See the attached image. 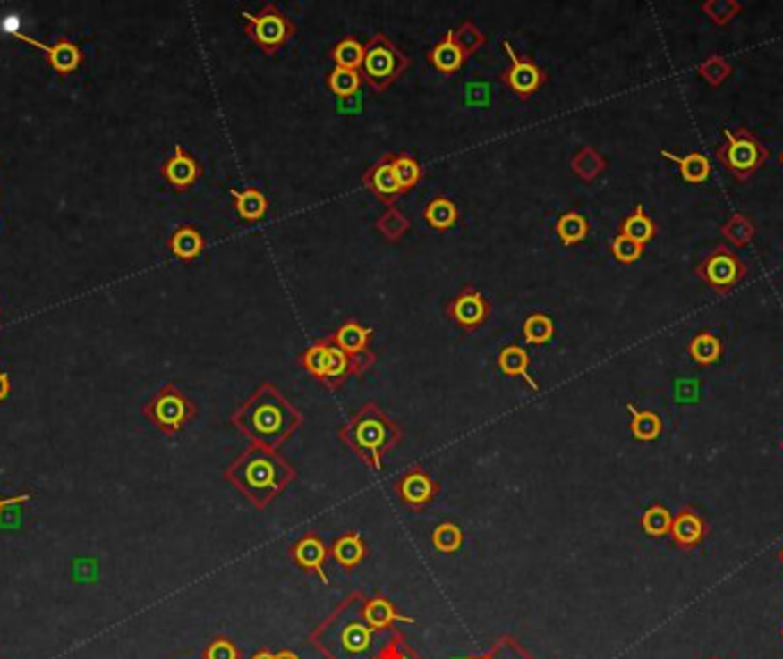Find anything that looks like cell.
Returning a JSON list of instances; mask_svg holds the SVG:
<instances>
[{
    "label": "cell",
    "instance_id": "cell-49",
    "mask_svg": "<svg viewBox=\"0 0 783 659\" xmlns=\"http://www.w3.org/2000/svg\"><path fill=\"white\" fill-rule=\"evenodd\" d=\"M276 659H301L294 650H280V653H276Z\"/></svg>",
    "mask_w": 783,
    "mask_h": 659
},
{
    "label": "cell",
    "instance_id": "cell-54",
    "mask_svg": "<svg viewBox=\"0 0 783 659\" xmlns=\"http://www.w3.org/2000/svg\"><path fill=\"white\" fill-rule=\"evenodd\" d=\"M781 561H783V550H781Z\"/></svg>",
    "mask_w": 783,
    "mask_h": 659
},
{
    "label": "cell",
    "instance_id": "cell-7",
    "mask_svg": "<svg viewBox=\"0 0 783 659\" xmlns=\"http://www.w3.org/2000/svg\"><path fill=\"white\" fill-rule=\"evenodd\" d=\"M142 415L167 437H174L198 417V405L192 403L174 383L163 384L145 405Z\"/></svg>",
    "mask_w": 783,
    "mask_h": 659
},
{
    "label": "cell",
    "instance_id": "cell-5",
    "mask_svg": "<svg viewBox=\"0 0 783 659\" xmlns=\"http://www.w3.org/2000/svg\"><path fill=\"white\" fill-rule=\"evenodd\" d=\"M715 154L724 170L731 172L737 182L752 179L770 158L768 147L745 126L721 129V142L715 147Z\"/></svg>",
    "mask_w": 783,
    "mask_h": 659
},
{
    "label": "cell",
    "instance_id": "cell-13",
    "mask_svg": "<svg viewBox=\"0 0 783 659\" xmlns=\"http://www.w3.org/2000/svg\"><path fill=\"white\" fill-rule=\"evenodd\" d=\"M392 490H395L396 497L413 511L426 509L433 499L440 494V483L430 477L421 465H413L410 469H405L395 483H392Z\"/></svg>",
    "mask_w": 783,
    "mask_h": 659
},
{
    "label": "cell",
    "instance_id": "cell-44",
    "mask_svg": "<svg viewBox=\"0 0 783 659\" xmlns=\"http://www.w3.org/2000/svg\"><path fill=\"white\" fill-rule=\"evenodd\" d=\"M609 249H612V257L618 261V264H634V261H639L643 257V249H646V245L637 243V241L628 239V236L617 234L612 241H609Z\"/></svg>",
    "mask_w": 783,
    "mask_h": 659
},
{
    "label": "cell",
    "instance_id": "cell-52",
    "mask_svg": "<svg viewBox=\"0 0 783 659\" xmlns=\"http://www.w3.org/2000/svg\"><path fill=\"white\" fill-rule=\"evenodd\" d=\"M481 659H499V657L495 653H490V655H486V657H481Z\"/></svg>",
    "mask_w": 783,
    "mask_h": 659
},
{
    "label": "cell",
    "instance_id": "cell-55",
    "mask_svg": "<svg viewBox=\"0 0 783 659\" xmlns=\"http://www.w3.org/2000/svg\"><path fill=\"white\" fill-rule=\"evenodd\" d=\"M781 449H783V440H781Z\"/></svg>",
    "mask_w": 783,
    "mask_h": 659
},
{
    "label": "cell",
    "instance_id": "cell-28",
    "mask_svg": "<svg viewBox=\"0 0 783 659\" xmlns=\"http://www.w3.org/2000/svg\"><path fill=\"white\" fill-rule=\"evenodd\" d=\"M617 234L628 236V239L646 245L655 239V234H658V224H655V220L646 213V208H643L642 204H637L634 211L618 223Z\"/></svg>",
    "mask_w": 783,
    "mask_h": 659
},
{
    "label": "cell",
    "instance_id": "cell-53",
    "mask_svg": "<svg viewBox=\"0 0 783 659\" xmlns=\"http://www.w3.org/2000/svg\"><path fill=\"white\" fill-rule=\"evenodd\" d=\"M779 161H781V165H783V151H781V156H779Z\"/></svg>",
    "mask_w": 783,
    "mask_h": 659
},
{
    "label": "cell",
    "instance_id": "cell-24",
    "mask_svg": "<svg viewBox=\"0 0 783 659\" xmlns=\"http://www.w3.org/2000/svg\"><path fill=\"white\" fill-rule=\"evenodd\" d=\"M364 556H367V545L358 531H346L332 545V559L344 570H353L355 566L362 563Z\"/></svg>",
    "mask_w": 783,
    "mask_h": 659
},
{
    "label": "cell",
    "instance_id": "cell-41",
    "mask_svg": "<svg viewBox=\"0 0 783 659\" xmlns=\"http://www.w3.org/2000/svg\"><path fill=\"white\" fill-rule=\"evenodd\" d=\"M671 525H674V515H671L669 509L660 506V503H653V506H649V509L643 511L642 529L649 536L662 538V536L669 534Z\"/></svg>",
    "mask_w": 783,
    "mask_h": 659
},
{
    "label": "cell",
    "instance_id": "cell-4",
    "mask_svg": "<svg viewBox=\"0 0 783 659\" xmlns=\"http://www.w3.org/2000/svg\"><path fill=\"white\" fill-rule=\"evenodd\" d=\"M339 440L346 444L369 469L380 472L383 458L404 440V431L387 412L374 401L355 412L348 421L339 426Z\"/></svg>",
    "mask_w": 783,
    "mask_h": 659
},
{
    "label": "cell",
    "instance_id": "cell-42",
    "mask_svg": "<svg viewBox=\"0 0 783 659\" xmlns=\"http://www.w3.org/2000/svg\"><path fill=\"white\" fill-rule=\"evenodd\" d=\"M696 73L712 88H719L733 73V64L724 55H711L696 67Z\"/></svg>",
    "mask_w": 783,
    "mask_h": 659
},
{
    "label": "cell",
    "instance_id": "cell-8",
    "mask_svg": "<svg viewBox=\"0 0 783 659\" xmlns=\"http://www.w3.org/2000/svg\"><path fill=\"white\" fill-rule=\"evenodd\" d=\"M241 19H243L245 35L266 55H276L280 48H285L291 42V37H296L298 32L296 23L291 21L289 16L277 7V3H266L257 14L241 12Z\"/></svg>",
    "mask_w": 783,
    "mask_h": 659
},
{
    "label": "cell",
    "instance_id": "cell-39",
    "mask_svg": "<svg viewBox=\"0 0 783 659\" xmlns=\"http://www.w3.org/2000/svg\"><path fill=\"white\" fill-rule=\"evenodd\" d=\"M328 346H330V342H328V337H323L319 339V342L311 343V346H307L305 351L298 355V367L305 369L311 378L317 380V383L323 378V369H326Z\"/></svg>",
    "mask_w": 783,
    "mask_h": 659
},
{
    "label": "cell",
    "instance_id": "cell-40",
    "mask_svg": "<svg viewBox=\"0 0 783 659\" xmlns=\"http://www.w3.org/2000/svg\"><path fill=\"white\" fill-rule=\"evenodd\" d=\"M430 545L440 554H456L463 547V529L456 522H442L430 534Z\"/></svg>",
    "mask_w": 783,
    "mask_h": 659
},
{
    "label": "cell",
    "instance_id": "cell-3",
    "mask_svg": "<svg viewBox=\"0 0 783 659\" xmlns=\"http://www.w3.org/2000/svg\"><path fill=\"white\" fill-rule=\"evenodd\" d=\"M296 468L276 449L250 444L225 468V481L232 483L254 509H266L276 502L291 483L296 481Z\"/></svg>",
    "mask_w": 783,
    "mask_h": 659
},
{
    "label": "cell",
    "instance_id": "cell-19",
    "mask_svg": "<svg viewBox=\"0 0 783 659\" xmlns=\"http://www.w3.org/2000/svg\"><path fill=\"white\" fill-rule=\"evenodd\" d=\"M351 376H362L358 369V364L348 358L344 351H339L337 346H328V358H326V369H323V378L319 380L321 387H326L328 392L342 390L344 383H346Z\"/></svg>",
    "mask_w": 783,
    "mask_h": 659
},
{
    "label": "cell",
    "instance_id": "cell-45",
    "mask_svg": "<svg viewBox=\"0 0 783 659\" xmlns=\"http://www.w3.org/2000/svg\"><path fill=\"white\" fill-rule=\"evenodd\" d=\"M454 35H456V39H458V42H461V46L465 48V51L470 53V55H472V53H477L479 48H481L483 44L488 42L486 32L479 30L477 23H474V21H463L461 26H458L456 30H454Z\"/></svg>",
    "mask_w": 783,
    "mask_h": 659
},
{
    "label": "cell",
    "instance_id": "cell-32",
    "mask_svg": "<svg viewBox=\"0 0 783 659\" xmlns=\"http://www.w3.org/2000/svg\"><path fill=\"white\" fill-rule=\"evenodd\" d=\"M332 63L335 67L351 69V72H360L364 63V44L360 42L355 35H346L344 39H339L330 51Z\"/></svg>",
    "mask_w": 783,
    "mask_h": 659
},
{
    "label": "cell",
    "instance_id": "cell-17",
    "mask_svg": "<svg viewBox=\"0 0 783 659\" xmlns=\"http://www.w3.org/2000/svg\"><path fill=\"white\" fill-rule=\"evenodd\" d=\"M291 559L296 561V566L302 568L305 572H310V575H317L319 579L323 581V584H330V579H328L326 575V559H328V550H326V543H323L321 536L317 534H305L298 543H294L291 545Z\"/></svg>",
    "mask_w": 783,
    "mask_h": 659
},
{
    "label": "cell",
    "instance_id": "cell-51",
    "mask_svg": "<svg viewBox=\"0 0 783 659\" xmlns=\"http://www.w3.org/2000/svg\"><path fill=\"white\" fill-rule=\"evenodd\" d=\"M3 511H5V502H3V497H0V515H3Z\"/></svg>",
    "mask_w": 783,
    "mask_h": 659
},
{
    "label": "cell",
    "instance_id": "cell-56",
    "mask_svg": "<svg viewBox=\"0 0 783 659\" xmlns=\"http://www.w3.org/2000/svg\"><path fill=\"white\" fill-rule=\"evenodd\" d=\"M712 659H719V657H712Z\"/></svg>",
    "mask_w": 783,
    "mask_h": 659
},
{
    "label": "cell",
    "instance_id": "cell-27",
    "mask_svg": "<svg viewBox=\"0 0 783 659\" xmlns=\"http://www.w3.org/2000/svg\"><path fill=\"white\" fill-rule=\"evenodd\" d=\"M364 618L376 629H392L395 623H413V618L401 616L395 609V604L383 596L367 597V603H364Z\"/></svg>",
    "mask_w": 783,
    "mask_h": 659
},
{
    "label": "cell",
    "instance_id": "cell-14",
    "mask_svg": "<svg viewBox=\"0 0 783 659\" xmlns=\"http://www.w3.org/2000/svg\"><path fill=\"white\" fill-rule=\"evenodd\" d=\"M395 151H385L383 156L374 165H369L367 172L362 174L364 188L387 208L396 207L399 198L404 195L395 172Z\"/></svg>",
    "mask_w": 783,
    "mask_h": 659
},
{
    "label": "cell",
    "instance_id": "cell-38",
    "mask_svg": "<svg viewBox=\"0 0 783 659\" xmlns=\"http://www.w3.org/2000/svg\"><path fill=\"white\" fill-rule=\"evenodd\" d=\"M395 172H396V179H399L401 192L405 195V192H410L421 182V177H424V165H421L413 154L401 151V154H396L395 156Z\"/></svg>",
    "mask_w": 783,
    "mask_h": 659
},
{
    "label": "cell",
    "instance_id": "cell-31",
    "mask_svg": "<svg viewBox=\"0 0 783 659\" xmlns=\"http://www.w3.org/2000/svg\"><path fill=\"white\" fill-rule=\"evenodd\" d=\"M589 232H592L589 218L577 211L561 213L559 220H557V236H559L561 245H566V248H571V245H577L582 243V241H586Z\"/></svg>",
    "mask_w": 783,
    "mask_h": 659
},
{
    "label": "cell",
    "instance_id": "cell-22",
    "mask_svg": "<svg viewBox=\"0 0 783 659\" xmlns=\"http://www.w3.org/2000/svg\"><path fill=\"white\" fill-rule=\"evenodd\" d=\"M167 248H170L172 257H177L179 261H192L198 259L207 249V239L202 236L198 227L192 224H182L172 232L170 241H167Z\"/></svg>",
    "mask_w": 783,
    "mask_h": 659
},
{
    "label": "cell",
    "instance_id": "cell-2",
    "mask_svg": "<svg viewBox=\"0 0 783 659\" xmlns=\"http://www.w3.org/2000/svg\"><path fill=\"white\" fill-rule=\"evenodd\" d=\"M232 424L250 444L277 452L305 424V412L298 410L270 380H264L232 412Z\"/></svg>",
    "mask_w": 783,
    "mask_h": 659
},
{
    "label": "cell",
    "instance_id": "cell-48",
    "mask_svg": "<svg viewBox=\"0 0 783 659\" xmlns=\"http://www.w3.org/2000/svg\"><path fill=\"white\" fill-rule=\"evenodd\" d=\"M12 390V383H10V376L5 374V371H0V403L10 396Z\"/></svg>",
    "mask_w": 783,
    "mask_h": 659
},
{
    "label": "cell",
    "instance_id": "cell-1",
    "mask_svg": "<svg viewBox=\"0 0 783 659\" xmlns=\"http://www.w3.org/2000/svg\"><path fill=\"white\" fill-rule=\"evenodd\" d=\"M367 596L355 591L332 609L310 632L311 646L326 659H379L399 632L376 629L364 618Z\"/></svg>",
    "mask_w": 783,
    "mask_h": 659
},
{
    "label": "cell",
    "instance_id": "cell-6",
    "mask_svg": "<svg viewBox=\"0 0 783 659\" xmlns=\"http://www.w3.org/2000/svg\"><path fill=\"white\" fill-rule=\"evenodd\" d=\"M408 67L410 57L385 32H374L369 37L364 44V63L360 73L374 92H385L389 85H395L408 72Z\"/></svg>",
    "mask_w": 783,
    "mask_h": 659
},
{
    "label": "cell",
    "instance_id": "cell-46",
    "mask_svg": "<svg viewBox=\"0 0 783 659\" xmlns=\"http://www.w3.org/2000/svg\"><path fill=\"white\" fill-rule=\"evenodd\" d=\"M204 659H241V653L234 641L218 637L204 648Z\"/></svg>",
    "mask_w": 783,
    "mask_h": 659
},
{
    "label": "cell",
    "instance_id": "cell-43",
    "mask_svg": "<svg viewBox=\"0 0 783 659\" xmlns=\"http://www.w3.org/2000/svg\"><path fill=\"white\" fill-rule=\"evenodd\" d=\"M703 12L715 26H728L733 19L740 16L742 3H737V0H706Z\"/></svg>",
    "mask_w": 783,
    "mask_h": 659
},
{
    "label": "cell",
    "instance_id": "cell-21",
    "mask_svg": "<svg viewBox=\"0 0 783 659\" xmlns=\"http://www.w3.org/2000/svg\"><path fill=\"white\" fill-rule=\"evenodd\" d=\"M498 367L504 376H508V378H523L524 383L530 384L532 392L540 390V384L536 383L530 374V367H532L530 353H527L524 348H520L518 343H508V346H504L502 351H499Z\"/></svg>",
    "mask_w": 783,
    "mask_h": 659
},
{
    "label": "cell",
    "instance_id": "cell-9",
    "mask_svg": "<svg viewBox=\"0 0 783 659\" xmlns=\"http://www.w3.org/2000/svg\"><path fill=\"white\" fill-rule=\"evenodd\" d=\"M696 277L715 293L727 296L747 277V264L728 245H717L708 252L694 268Z\"/></svg>",
    "mask_w": 783,
    "mask_h": 659
},
{
    "label": "cell",
    "instance_id": "cell-16",
    "mask_svg": "<svg viewBox=\"0 0 783 659\" xmlns=\"http://www.w3.org/2000/svg\"><path fill=\"white\" fill-rule=\"evenodd\" d=\"M14 37L16 39H21V42L30 44V46L37 48V51L47 53L48 67H51L57 76H69V73L76 72V69L81 67V63H83V51H81L72 39H67V37H60L53 46H48V44H42V42H35L32 37L23 35V32H14Z\"/></svg>",
    "mask_w": 783,
    "mask_h": 659
},
{
    "label": "cell",
    "instance_id": "cell-33",
    "mask_svg": "<svg viewBox=\"0 0 783 659\" xmlns=\"http://www.w3.org/2000/svg\"><path fill=\"white\" fill-rule=\"evenodd\" d=\"M628 412L633 415V419H630V433H633L634 440L651 442L662 435V417L658 412L639 410L633 403H628Z\"/></svg>",
    "mask_w": 783,
    "mask_h": 659
},
{
    "label": "cell",
    "instance_id": "cell-18",
    "mask_svg": "<svg viewBox=\"0 0 783 659\" xmlns=\"http://www.w3.org/2000/svg\"><path fill=\"white\" fill-rule=\"evenodd\" d=\"M467 57H470V53L461 46V42H458L456 35H454V30H447V35H442L440 39L433 44V48L426 53V60H429V63L440 73H447V76L456 73L458 69L467 63Z\"/></svg>",
    "mask_w": 783,
    "mask_h": 659
},
{
    "label": "cell",
    "instance_id": "cell-30",
    "mask_svg": "<svg viewBox=\"0 0 783 659\" xmlns=\"http://www.w3.org/2000/svg\"><path fill=\"white\" fill-rule=\"evenodd\" d=\"M571 170L584 183H592L607 170V158L602 156L596 147H580L575 151V156L571 158Z\"/></svg>",
    "mask_w": 783,
    "mask_h": 659
},
{
    "label": "cell",
    "instance_id": "cell-25",
    "mask_svg": "<svg viewBox=\"0 0 783 659\" xmlns=\"http://www.w3.org/2000/svg\"><path fill=\"white\" fill-rule=\"evenodd\" d=\"M421 215H424L426 224H429L430 229H436V232H449V229L456 227L458 215H461V213H458V207L454 199L445 198V195H436V198H430L429 202H426Z\"/></svg>",
    "mask_w": 783,
    "mask_h": 659
},
{
    "label": "cell",
    "instance_id": "cell-20",
    "mask_svg": "<svg viewBox=\"0 0 783 659\" xmlns=\"http://www.w3.org/2000/svg\"><path fill=\"white\" fill-rule=\"evenodd\" d=\"M669 534L676 545L683 547V550H690V547L699 545L703 536H706V522H703V518L694 509L685 506L674 518V525H671Z\"/></svg>",
    "mask_w": 783,
    "mask_h": 659
},
{
    "label": "cell",
    "instance_id": "cell-47",
    "mask_svg": "<svg viewBox=\"0 0 783 659\" xmlns=\"http://www.w3.org/2000/svg\"><path fill=\"white\" fill-rule=\"evenodd\" d=\"M379 659H421L420 655L415 653V650L410 648L408 644L404 641V637H396L392 644L387 646V648L383 650V653L379 655Z\"/></svg>",
    "mask_w": 783,
    "mask_h": 659
},
{
    "label": "cell",
    "instance_id": "cell-35",
    "mask_svg": "<svg viewBox=\"0 0 783 659\" xmlns=\"http://www.w3.org/2000/svg\"><path fill=\"white\" fill-rule=\"evenodd\" d=\"M376 232L389 243H399L410 232V220L405 218L399 207L385 208V213H380L379 220H376Z\"/></svg>",
    "mask_w": 783,
    "mask_h": 659
},
{
    "label": "cell",
    "instance_id": "cell-29",
    "mask_svg": "<svg viewBox=\"0 0 783 659\" xmlns=\"http://www.w3.org/2000/svg\"><path fill=\"white\" fill-rule=\"evenodd\" d=\"M687 353H690V358L694 359L696 364H701V367H711V364L719 362L721 355H724V343H721V339L717 337L715 333H711V330H699V333L690 339Z\"/></svg>",
    "mask_w": 783,
    "mask_h": 659
},
{
    "label": "cell",
    "instance_id": "cell-23",
    "mask_svg": "<svg viewBox=\"0 0 783 659\" xmlns=\"http://www.w3.org/2000/svg\"><path fill=\"white\" fill-rule=\"evenodd\" d=\"M229 195H232L234 208L239 213V218L245 220V223L264 220V215L268 213V198L257 186H245L243 190L229 188Z\"/></svg>",
    "mask_w": 783,
    "mask_h": 659
},
{
    "label": "cell",
    "instance_id": "cell-12",
    "mask_svg": "<svg viewBox=\"0 0 783 659\" xmlns=\"http://www.w3.org/2000/svg\"><path fill=\"white\" fill-rule=\"evenodd\" d=\"M371 337H374V327L362 325V323L355 321V318H348V321H344L335 333L328 334V342H330L332 346H337L339 351H344L348 358L358 364L360 374H364V371L371 369L376 364V359H379L374 351L369 348Z\"/></svg>",
    "mask_w": 783,
    "mask_h": 659
},
{
    "label": "cell",
    "instance_id": "cell-37",
    "mask_svg": "<svg viewBox=\"0 0 783 659\" xmlns=\"http://www.w3.org/2000/svg\"><path fill=\"white\" fill-rule=\"evenodd\" d=\"M524 342L534 346H545L555 339V321L543 312H532L523 323Z\"/></svg>",
    "mask_w": 783,
    "mask_h": 659
},
{
    "label": "cell",
    "instance_id": "cell-11",
    "mask_svg": "<svg viewBox=\"0 0 783 659\" xmlns=\"http://www.w3.org/2000/svg\"><path fill=\"white\" fill-rule=\"evenodd\" d=\"M493 305L481 291L472 284H465L456 296L445 305L447 318H452L463 333H474L490 318Z\"/></svg>",
    "mask_w": 783,
    "mask_h": 659
},
{
    "label": "cell",
    "instance_id": "cell-10",
    "mask_svg": "<svg viewBox=\"0 0 783 659\" xmlns=\"http://www.w3.org/2000/svg\"><path fill=\"white\" fill-rule=\"evenodd\" d=\"M502 46H504V51H506L511 64L504 69L502 76H499V80H502V85H506V88L511 89V92H514L518 99H523V101L532 99V97H534V94L539 92V89L543 88L545 83H548L550 73H548V69L540 67V64L536 63L532 55H524V53L515 51L508 39H504Z\"/></svg>",
    "mask_w": 783,
    "mask_h": 659
},
{
    "label": "cell",
    "instance_id": "cell-26",
    "mask_svg": "<svg viewBox=\"0 0 783 659\" xmlns=\"http://www.w3.org/2000/svg\"><path fill=\"white\" fill-rule=\"evenodd\" d=\"M660 156L669 158L671 163H676V165H678L680 177H683L685 182L703 183L708 177H711V170H712L711 161H708V156H703L701 151H690V154H685V156H678L674 151L662 149L660 151Z\"/></svg>",
    "mask_w": 783,
    "mask_h": 659
},
{
    "label": "cell",
    "instance_id": "cell-36",
    "mask_svg": "<svg viewBox=\"0 0 783 659\" xmlns=\"http://www.w3.org/2000/svg\"><path fill=\"white\" fill-rule=\"evenodd\" d=\"M362 83H364L362 73L342 67L332 69L326 79L328 89H330L335 97H339V99H351V97H355V94L360 92V88H362Z\"/></svg>",
    "mask_w": 783,
    "mask_h": 659
},
{
    "label": "cell",
    "instance_id": "cell-34",
    "mask_svg": "<svg viewBox=\"0 0 783 659\" xmlns=\"http://www.w3.org/2000/svg\"><path fill=\"white\" fill-rule=\"evenodd\" d=\"M719 232H721V239L728 241V243L736 245V248H742V245H749L753 241V236H756V224H753V220L749 218V215L736 211L724 220Z\"/></svg>",
    "mask_w": 783,
    "mask_h": 659
},
{
    "label": "cell",
    "instance_id": "cell-15",
    "mask_svg": "<svg viewBox=\"0 0 783 659\" xmlns=\"http://www.w3.org/2000/svg\"><path fill=\"white\" fill-rule=\"evenodd\" d=\"M204 167L195 156H191L182 145H174L172 156L161 165V177L174 192L191 190L202 179Z\"/></svg>",
    "mask_w": 783,
    "mask_h": 659
},
{
    "label": "cell",
    "instance_id": "cell-50",
    "mask_svg": "<svg viewBox=\"0 0 783 659\" xmlns=\"http://www.w3.org/2000/svg\"><path fill=\"white\" fill-rule=\"evenodd\" d=\"M250 659H276V653H270V650H260V653H254Z\"/></svg>",
    "mask_w": 783,
    "mask_h": 659
}]
</instances>
